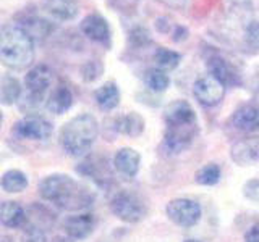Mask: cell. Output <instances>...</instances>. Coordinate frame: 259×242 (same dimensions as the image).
Segmentation results:
<instances>
[{
  "mask_svg": "<svg viewBox=\"0 0 259 242\" xmlns=\"http://www.w3.org/2000/svg\"><path fill=\"white\" fill-rule=\"evenodd\" d=\"M39 194L44 200L62 210H81L89 205L91 197L78 181L68 174H51L39 184Z\"/></svg>",
  "mask_w": 259,
  "mask_h": 242,
  "instance_id": "1",
  "label": "cell"
},
{
  "mask_svg": "<svg viewBox=\"0 0 259 242\" xmlns=\"http://www.w3.org/2000/svg\"><path fill=\"white\" fill-rule=\"evenodd\" d=\"M0 62L12 70H23L34 62V39L21 24L0 28Z\"/></svg>",
  "mask_w": 259,
  "mask_h": 242,
  "instance_id": "2",
  "label": "cell"
},
{
  "mask_svg": "<svg viewBox=\"0 0 259 242\" xmlns=\"http://www.w3.org/2000/svg\"><path fill=\"white\" fill-rule=\"evenodd\" d=\"M97 134H99L97 119L89 113H81L63 125L60 131V144L68 155L83 157L91 150Z\"/></svg>",
  "mask_w": 259,
  "mask_h": 242,
  "instance_id": "3",
  "label": "cell"
},
{
  "mask_svg": "<svg viewBox=\"0 0 259 242\" xmlns=\"http://www.w3.org/2000/svg\"><path fill=\"white\" fill-rule=\"evenodd\" d=\"M110 210L118 220L125 223H138L146 215L144 202L136 194L121 191L110 202Z\"/></svg>",
  "mask_w": 259,
  "mask_h": 242,
  "instance_id": "4",
  "label": "cell"
},
{
  "mask_svg": "<svg viewBox=\"0 0 259 242\" xmlns=\"http://www.w3.org/2000/svg\"><path fill=\"white\" fill-rule=\"evenodd\" d=\"M167 216L168 220L175 223L180 228H193L194 224H198L201 218V207L196 200L193 199H174L167 204Z\"/></svg>",
  "mask_w": 259,
  "mask_h": 242,
  "instance_id": "5",
  "label": "cell"
},
{
  "mask_svg": "<svg viewBox=\"0 0 259 242\" xmlns=\"http://www.w3.org/2000/svg\"><path fill=\"white\" fill-rule=\"evenodd\" d=\"M24 86L28 91V102L39 105L52 86V70L46 65H36L34 68L28 71L24 78Z\"/></svg>",
  "mask_w": 259,
  "mask_h": 242,
  "instance_id": "6",
  "label": "cell"
},
{
  "mask_svg": "<svg viewBox=\"0 0 259 242\" xmlns=\"http://www.w3.org/2000/svg\"><path fill=\"white\" fill-rule=\"evenodd\" d=\"M193 94L202 107H215L224 99L225 86L210 75H206L194 81Z\"/></svg>",
  "mask_w": 259,
  "mask_h": 242,
  "instance_id": "7",
  "label": "cell"
},
{
  "mask_svg": "<svg viewBox=\"0 0 259 242\" xmlns=\"http://www.w3.org/2000/svg\"><path fill=\"white\" fill-rule=\"evenodd\" d=\"M52 125L40 116H24L15 125V133L29 141H47L52 136Z\"/></svg>",
  "mask_w": 259,
  "mask_h": 242,
  "instance_id": "8",
  "label": "cell"
},
{
  "mask_svg": "<svg viewBox=\"0 0 259 242\" xmlns=\"http://www.w3.org/2000/svg\"><path fill=\"white\" fill-rule=\"evenodd\" d=\"M165 123L170 128L177 126H196V113L186 100H174L170 102L164 111Z\"/></svg>",
  "mask_w": 259,
  "mask_h": 242,
  "instance_id": "9",
  "label": "cell"
},
{
  "mask_svg": "<svg viewBox=\"0 0 259 242\" xmlns=\"http://www.w3.org/2000/svg\"><path fill=\"white\" fill-rule=\"evenodd\" d=\"M230 157L240 166L259 165V136H251L233 144Z\"/></svg>",
  "mask_w": 259,
  "mask_h": 242,
  "instance_id": "10",
  "label": "cell"
},
{
  "mask_svg": "<svg viewBox=\"0 0 259 242\" xmlns=\"http://www.w3.org/2000/svg\"><path fill=\"white\" fill-rule=\"evenodd\" d=\"M81 32L94 42H107L110 39V26L104 16L91 13L81 21Z\"/></svg>",
  "mask_w": 259,
  "mask_h": 242,
  "instance_id": "11",
  "label": "cell"
},
{
  "mask_svg": "<svg viewBox=\"0 0 259 242\" xmlns=\"http://www.w3.org/2000/svg\"><path fill=\"white\" fill-rule=\"evenodd\" d=\"M140 165H141L140 152L132 147H123L117 150L115 157H113V166L125 177H135L138 171H140Z\"/></svg>",
  "mask_w": 259,
  "mask_h": 242,
  "instance_id": "12",
  "label": "cell"
},
{
  "mask_svg": "<svg viewBox=\"0 0 259 242\" xmlns=\"http://www.w3.org/2000/svg\"><path fill=\"white\" fill-rule=\"evenodd\" d=\"M194 134H196V126H167L165 133V145L170 152L180 153L190 145Z\"/></svg>",
  "mask_w": 259,
  "mask_h": 242,
  "instance_id": "13",
  "label": "cell"
},
{
  "mask_svg": "<svg viewBox=\"0 0 259 242\" xmlns=\"http://www.w3.org/2000/svg\"><path fill=\"white\" fill-rule=\"evenodd\" d=\"M232 126L238 131H254L259 126V108L251 103H245L238 107L232 115Z\"/></svg>",
  "mask_w": 259,
  "mask_h": 242,
  "instance_id": "14",
  "label": "cell"
},
{
  "mask_svg": "<svg viewBox=\"0 0 259 242\" xmlns=\"http://www.w3.org/2000/svg\"><path fill=\"white\" fill-rule=\"evenodd\" d=\"M44 10L59 21H71L79 13L78 0H46Z\"/></svg>",
  "mask_w": 259,
  "mask_h": 242,
  "instance_id": "15",
  "label": "cell"
},
{
  "mask_svg": "<svg viewBox=\"0 0 259 242\" xmlns=\"http://www.w3.org/2000/svg\"><path fill=\"white\" fill-rule=\"evenodd\" d=\"M63 228H65V232H67L71 239H84L93 232L94 220H93V216L88 213H78V215L68 216L67 220H65Z\"/></svg>",
  "mask_w": 259,
  "mask_h": 242,
  "instance_id": "16",
  "label": "cell"
},
{
  "mask_svg": "<svg viewBox=\"0 0 259 242\" xmlns=\"http://www.w3.org/2000/svg\"><path fill=\"white\" fill-rule=\"evenodd\" d=\"M207 70L209 75L215 78L219 83H222L224 86H232L237 83V73L233 71V68L229 65L225 58L222 56H210L207 60Z\"/></svg>",
  "mask_w": 259,
  "mask_h": 242,
  "instance_id": "17",
  "label": "cell"
},
{
  "mask_svg": "<svg viewBox=\"0 0 259 242\" xmlns=\"http://www.w3.org/2000/svg\"><path fill=\"white\" fill-rule=\"evenodd\" d=\"M26 221V213L18 202L7 200L0 204V223L7 228H20Z\"/></svg>",
  "mask_w": 259,
  "mask_h": 242,
  "instance_id": "18",
  "label": "cell"
},
{
  "mask_svg": "<svg viewBox=\"0 0 259 242\" xmlns=\"http://www.w3.org/2000/svg\"><path fill=\"white\" fill-rule=\"evenodd\" d=\"M94 97H96L97 105H99V108L104 111H110L113 108H117L120 103V91L113 81L102 84L94 92Z\"/></svg>",
  "mask_w": 259,
  "mask_h": 242,
  "instance_id": "19",
  "label": "cell"
},
{
  "mask_svg": "<svg viewBox=\"0 0 259 242\" xmlns=\"http://www.w3.org/2000/svg\"><path fill=\"white\" fill-rule=\"evenodd\" d=\"M71 103L73 95L70 89L67 86H57L47 99V110L55 113V115H62V113L70 110Z\"/></svg>",
  "mask_w": 259,
  "mask_h": 242,
  "instance_id": "20",
  "label": "cell"
},
{
  "mask_svg": "<svg viewBox=\"0 0 259 242\" xmlns=\"http://www.w3.org/2000/svg\"><path fill=\"white\" fill-rule=\"evenodd\" d=\"M115 129L130 137H138L144 131V119L136 111L126 113V115H121L115 119Z\"/></svg>",
  "mask_w": 259,
  "mask_h": 242,
  "instance_id": "21",
  "label": "cell"
},
{
  "mask_svg": "<svg viewBox=\"0 0 259 242\" xmlns=\"http://www.w3.org/2000/svg\"><path fill=\"white\" fill-rule=\"evenodd\" d=\"M0 186L8 194H18L28 188V176L20 169H8L0 177Z\"/></svg>",
  "mask_w": 259,
  "mask_h": 242,
  "instance_id": "22",
  "label": "cell"
},
{
  "mask_svg": "<svg viewBox=\"0 0 259 242\" xmlns=\"http://www.w3.org/2000/svg\"><path fill=\"white\" fill-rule=\"evenodd\" d=\"M21 97L20 81L13 76H4L0 79V100L5 105H13Z\"/></svg>",
  "mask_w": 259,
  "mask_h": 242,
  "instance_id": "23",
  "label": "cell"
},
{
  "mask_svg": "<svg viewBox=\"0 0 259 242\" xmlns=\"http://www.w3.org/2000/svg\"><path fill=\"white\" fill-rule=\"evenodd\" d=\"M154 62H156L157 68L162 71H172L175 70L182 62V55L167 47H159L156 53H154Z\"/></svg>",
  "mask_w": 259,
  "mask_h": 242,
  "instance_id": "24",
  "label": "cell"
},
{
  "mask_svg": "<svg viewBox=\"0 0 259 242\" xmlns=\"http://www.w3.org/2000/svg\"><path fill=\"white\" fill-rule=\"evenodd\" d=\"M144 83L148 86L149 91H152V92H164L170 86V78L167 75V71H162L159 68H152L146 73Z\"/></svg>",
  "mask_w": 259,
  "mask_h": 242,
  "instance_id": "25",
  "label": "cell"
},
{
  "mask_svg": "<svg viewBox=\"0 0 259 242\" xmlns=\"http://www.w3.org/2000/svg\"><path fill=\"white\" fill-rule=\"evenodd\" d=\"M194 179L201 186H214L221 179V168L215 163H207L198 169L196 174H194Z\"/></svg>",
  "mask_w": 259,
  "mask_h": 242,
  "instance_id": "26",
  "label": "cell"
},
{
  "mask_svg": "<svg viewBox=\"0 0 259 242\" xmlns=\"http://www.w3.org/2000/svg\"><path fill=\"white\" fill-rule=\"evenodd\" d=\"M21 26L29 32V36L32 39L46 37V36H49V32L52 31V26L49 24V21L40 20V18H31L28 21H24V24H21Z\"/></svg>",
  "mask_w": 259,
  "mask_h": 242,
  "instance_id": "27",
  "label": "cell"
},
{
  "mask_svg": "<svg viewBox=\"0 0 259 242\" xmlns=\"http://www.w3.org/2000/svg\"><path fill=\"white\" fill-rule=\"evenodd\" d=\"M245 45L248 50L259 53V21H251L245 31Z\"/></svg>",
  "mask_w": 259,
  "mask_h": 242,
  "instance_id": "28",
  "label": "cell"
},
{
  "mask_svg": "<svg viewBox=\"0 0 259 242\" xmlns=\"http://www.w3.org/2000/svg\"><path fill=\"white\" fill-rule=\"evenodd\" d=\"M24 242H47V237L42 229L36 228V226H31L29 229L24 232Z\"/></svg>",
  "mask_w": 259,
  "mask_h": 242,
  "instance_id": "29",
  "label": "cell"
},
{
  "mask_svg": "<svg viewBox=\"0 0 259 242\" xmlns=\"http://www.w3.org/2000/svg\"><path fill=\"white\" fill-rule=\"evenodd\" d=\"M243 192H245V196L249 200L259 202V181H249V183H246Z\"/></svg>",
  "mask_w": 259,
  "mask_h": 242,
  "instance_id": "30",
  "label": "cell"
},
{
  "mask_svg": "<svg viewBox=\"0 0 259 242\" xmlns=\"http://www.w3.org/2000/svg\"><path fill=\"white\" fill-rule=\"evenodd\" d=\"M132 39L138 40V44H144V42H149V34H148V31H144L143 28H136L132 32Z\"/></svg>",
  "mask_w": 259,
  "mask_h": 242,
  "instance_id": "31",
  "label": "cell"
},
{
  "mask_svg": "<svg viewBox=\"0 0 259 242\" xmlns=\"http://www.w3.org/2000/svg\"><path fill=\"white\" fill-rule=\"evenodd\" d=\"M245 240L246 242H259V223L251 226L249 231L245 234Z\"/></svg>",
  "mask_w": 259,
  "mask_h": 242,
  "instance_id": "32",
  "label": "cell"
},
{
  "mask_svg": "<svg viewBox=\"0 0 259 242\" xmlns=\"http://www.w3.org/2000/svg\"><path fill=\"white\" fill-rule=\"evenodd\" d=\"M2 123H4V113L0 111V128H2Z\"/></svg>",
  "mask_w": 259,
  "mask_h": 242,
  "instance_id": "33",
  "label": "cell"
},
{
  "mask_svg": "<svg viewBox=\"0 0 259 242\" xmlns=\"http://www.w3.org/2000/svg\"><path fill=\"white\" fill-rule=\"evenodd\" d=\"M185 242H199V240H196V239H186Z\"/></svg>",
  "mask_w": 259,
  "mask_h": 242,
  "instance_id": "34",
  "label": "cell"
},
{
  "mask_svg": "<svg viewBox=\"0 0 259 242\" xmlns=\"http://www.w3.org/2000/svg\"><path fill=\"white\" fill-rule=\"evenodd\" d=\"M57 242H65V240H62V239H59V240H57Z\"/></svg>",
  "mask_w": 259,
  "mask_h": 242,
  "instance_id": "35",
  "label": "cell"
}]
</instances>
